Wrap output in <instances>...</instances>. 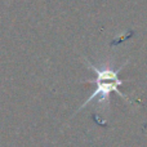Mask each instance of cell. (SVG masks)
Returning <instances> with one entry per match:
<instances>
[{"instance_id":"1","label":"cell","mask_w":147,"mask_h":147,"mask_svg":"<svg viewBox=\"0 0 147 147\" xmlns=\"http://www.w3.org/2000/svg\"><path fill=\"white\" fill-rule=\"evenodd\" d=\"M85 65L90 70H93V71L96 72V79H94V80H86V83H96L97 88H96V90L93 92V94H90V97L79 107V110L76 112H79L80 110H83L84 107H86L93 99H96V98H97V103H98L99 106H105L109 109L110 96H111L112 92H115L117 96L123 97V98H125L127 101L130 102V99L128 98V96L123 94L119 90V86L125 83L124 80L119 79V72L121 71V69L125 66V65L120 66L119 69H112V67H107V66L99 69V67L92 65V62H89L88 59H85Z\"/></svg>"}]
</instances>
